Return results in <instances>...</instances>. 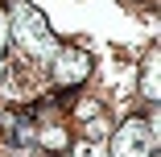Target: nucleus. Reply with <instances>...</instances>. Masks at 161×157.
<instances>
[{
	"label": "nucleus",
	"mask_w": 161,
	"mask_h": 157,
	"mask_svg": "<svg viewBox=\"0 0 161 157\" xmlns=\"http://www.w3.org/2000/svg\"><path fill=\"white\" fill-rule=\"evenodd\" d=\"M13 33L21 50H29V58H42L46 50H54V33L46 29V17L29 4H13Z\"/></svg>",
	"instance_id": "nucleus-1"
},
{
	"label": "nucleus",
	"mask_w": 161,
	"mask_h": 157,
	"mask_svg": "<svg viewBox=\"0 0 161 157\" xmlns=\"http://www.w3.org/2000/svg\"><path fill=\"white\" fill-rule=\"evenodd\" d=\"M157 132L149 128V120H128L120 124V132L112 141V157H153Z\"/></svg>",
	"instance_id": "nucleus-2"
},
{
	"label": "nucleus",
	"mask_w": 161,
	"mask_h": 157,
	"mask_svg": "<svg viewBox=\"0 0 161 157\" xmlns=\"http://www.w3.org/2000/svg\"><path fill=\"white\" fill-rule=\"evenodd\" d=\"M87 75H91V58H87L83 50L62 46V50L54 54V79H58L62 87H75V83H83Z\"/></svg>",
	"instance_id": "nucleus-3"
}]
</instances>
